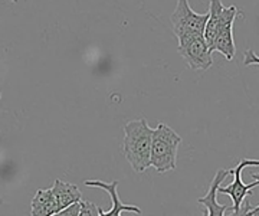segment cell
<instances>
[{
	"instance_id": "1",
	"label": "cell",
	"mask_w": 259,
	"mask_h": 216,
	"mask_svg": "<svg viewBox=\"0 0 259 216\" xmlns=\"http://www.w3.org/2000/svg\"><path fill=\"white\" fill-rule=\"evenodd\" d=\"M151 136L153 128L144 117L128 121L124 127L122 153L136 173H143L150 167Z\"/></svg>"
},
{
	"instance_id": "2",
	"label": "cell",
	"mask_w": 259,
	"mask_h": 216,
	"mask_svg": "<svg viewBox=\"0 0 259 216\" xmlns=\"http://www.w3.org/2000/svg\"><path fill=\"white\" fill-rule=\"evenodd\" d=\"M182 137L167 124H158L153 130L151 149H150V166L158 173H166L177 167V149Z\"/></svg>"
},
{
	"instance_id": "3",
	"label": "cell",
	"mask_w": 259,
	"mask_h": 216,
	"mask_svg": "<svg viewBox=\"0 0 259 216\" xmlns=\"http://www.w3.org/2000/svg\"><path fill=\"white\" fill-rule=\"evenodd\" d=\"M207 18L209 12L199 15L189 6V0H179L176 9L171 15L173 33L176 35L177 40L196 35H203Z\"/></svg>"
},
{
	"instance_id": "4",
	"label": "cell",
	"mask_w": 259,
	"mask_h": 216,
	"mask_svg": "<svg viewBox=\"0 0 259 216\" xmlns=\"http://www.w3.org/2000/svg\"><path fill=\"white\" fill-rule=\"evenodd\" d=\"M177 52L193 71H207L213 65L212 51L206 45L203 35L179 39Z\"/></svg>"
},
{
	"instance_id": "5",
	"label": "cell",
	"mask_w": 259,
	"mask_h": 216,
	"mask_svg": "<svg viewBox=\"0 0 259 216\" xmlns=\"http://www.w3.org/2000/svg\"><path fill=\"white\" fill-rule=\"evenodd\" d=\"M241 12L236 9L235 6L231 8H225L221 0H210V6H209V18L204 26L203 38L206 40L207 48L212 51L213 42L218 35V32L226 25H231L235 22L236 16H239ZM213 52V51H212Z\"/></svg>"
},
{
	"instance_id": "6",
	"label": "cell",
	"mask_w": 259,
	"mask_h": 216,
	"mask_svg": "<svg viewBox=\"0 0 259 216\" xmlns=\"http://www.w3.org/2000/svg\"><path fill=\"white\" fill-rule=\"evenodd\" d=\"M259 161L258 160H249V159H242L239 163H238V166L236 167H233L232 170H229V175H233L235 179H233V182H232L229 186H226V188H222V185H219L218 186V193H223V195H229L232 199V202H233V213H236L238 210H239V207L242 205V200L245 199V197L249 196L250 190L253 188H256L259 185V180L256 179V182H252L250 185H245L243 182H242V171L245 167H248V166H258Z\"/></svg>"
},
{
	"instance_id": "7",
	"label": "cell",
	"mask_w": 259,
	"mask_h": 216,
	"mask_svg": "<svg viewBox=\"0 0 259 216\" xmlns=\"http://www.w3.org/2000/svg\"><path fill=\"white\" fill-rule=\"evenodd\" d=\"M83 183H85V186H90V188H100L105 190L111 197L112 207L107 212L102 210V216H120L122 212H134L136 215H141V209L139 206L121 203L120 196H118V182L117 180H114L111 183H105L101 180H85Z\"/></svg>"
},
{
	"instance_id": "8",
	"label": "cell",
	"mask_w": 259,
	"mask_h": 216,
	"mask_svg": "<svg viewBox=\"0 0 259 216\" xmlns=\"http://www.w3.org/2000/svg\"><path fill=\"white\" fill-rule=\"evenodd\" d=\"M228 175H229V170H225V169L218 170L216 176L213 178V180L210 182V185H209V189H207L206 196L200 197V199L197 200V203L203 205V206L206 207V210H207V212H204V215L223 216L225 215V210H228V209H229V206H226V205H219V203H218V200H216L218 186H219V185H222V182L225 180V179L228 178Z\"/></svg>"
},
{
	"instance_id": "9",
	"label": "cell",
	"mask_w": 259,
	"mask_h": 216,
	"mask_svg": "<svg viewBox=\"0 0 259 216\" xmlns=\"http://www.w3.org/2000/svg\"><path fill=\"white\" fill-rule=\"evenodd\" d=\"M51 190H52V195L55 197L56 205H58V212L82 199V195H81L76 185L66 183V182L59 180V179H56Z\"/></svg>"
},
{
	"instance_id": "10",
	"label": "cell",
	"mask_w": 259,
	"mask_h": 216,
	"mask_svg": "<svg viewBox=\"0 0 259 216\" xmlns=\"http://www.w3.org/2000/svg\"><path fill=\"white\" fill-rule=\"evenodd\" d=\"M58 213V205L51 189H39L32 199V216H54Z\"/></svg>"
},
{
	"instance_id": "11",
	"label": "cell",
	"mask_w": 259,
	"mask_h": 216,
	"mask_svg": "<svg viewBox=\"0 0 259 216\" xmlns=\"http://www.w3.org/2000/svg\"><path fill=\"white\" fill-rule=\"evenodd\" d=\"M212 51L221 52L228 61L233 59L235 52H236L235 40H233V23L226 25L225 28H222L218 32V35L214 38V42H213Z\"/></svg>"
},
{
	"instance_id": "12",
	"label": "cell",
	"mask_w": 259,
	"mask_h": 216,
	"mask_svg": "<svg viewBox=\"0 0 259 216\" xmlns=\"http://www.w3.org/2000/svg\"><path fill=\"white\" fill-rule=\"evenodd\" d=\"M102 215L101 207L95 206L94 203L88 200H79V216H98Z\"/></svg>"
},
{
	"instance_id": "13",
	"label": "cell",
	"mask_w": 259,
	"mask_h": 216,
	"mask_svg": "<svg viewBox=\"0 0 259 216\" xmlns=\"http://www.w3.org/2000/svg\"><path fill=\"white\" fill-rule=\"evenodd\" d=\"M56 215L59 216H79V202H75L72 205L66 206L62 210H59Z\"/></svg>"
},
{
	"instance_id": "14",
	"label": "cell",
	"mask_w": 259,
	"mask_h": 216,
	"mask_svg": "<svg viewBox=\"0 0 259 216\" xmlns=\"http://www.w3.org/2000/svg\"><path fill=\"white\" fill-rule=\"evenodd\" d=\"M245 65H259V58L253 54V51L252 49H248L246 51V54H245Z\"/></svg>"
},
{
	"instance_id": "15",
	"label": "cell",
	"mask_w": 259,
	"mask_h": 216,
	"mask_svg": "<svg viewBox=\"0 0 259 216\" xmlns=\"http://www.w3.org/2000/svg\"><path fill=\"white\" fill-rule=\"evenodd\" d=\"M10 2H16V0H10Z\"/></svg>"
},
{
	"instance_id": "16",
	"label": "cell",
	"mask_w": 259,
	"mask_h": 216,
	"mask_svg": "<svg viewBox=\"0 0 259 216\" xmlns=\"http://www.w3.org/2000/svg\"><path fill=\"white\" fill-rule=\"evenodd\" d=\"M0 97H2V95H0Z\"/></svg>"
}]
</instances>
